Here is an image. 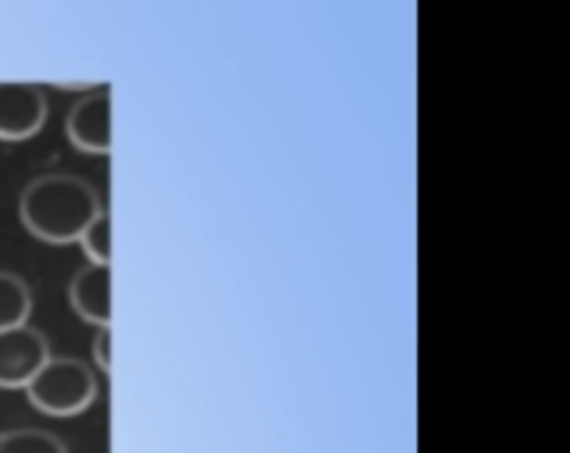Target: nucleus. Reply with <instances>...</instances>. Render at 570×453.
<instances>
[{"label":"nucleus","instance_id":"20e7f679","mask_svg":"<svg viewBox=\"0 0 570 453\" xmlns=\"http://www.w3.org/2000/svg\"><path fill=\"white\" fill-rule=\"evenodd\" d=\"M67 137L83 154H111V89L98 87L81 95L67 115Z\"/></svg>","mask_w":570,"mask_h":453},{"label":"nucleus","instance_id":"7ed1b4c3","mask_svg":"<svg viewBox=\"0 0 570 453\" xmlns=\"http://www.w3.org/2000/svg\"><path fill=\"white\" fill-rule=\"evenodd\" d=\"M48 360L50 345L39 328L26 323L0 332V390H26Z\"/></svg>","mask_w":570,"mask_h":453},{"label":"nucleus","instance_id":"f257e3e1","mask_svg":"<svg viewBox=\"0 0 570 453\" xmlns=\"http://www.w3.org/2000/svg\"><path fill=\"white\" fill-rule=\"evenodd\" d=\"M100 211L95 189L78 176L50 173L28 184L20 195V220L37 239L50 245L78 243Z\"/></svg>","mask_w":570,"mask_h":453},{"label":"nucleus","instance_id":"9d476101","mask_svg":"<svg viewBox=\"0 0 570 453\" xmlns=\"http://www.w3.org/2000/svg\"><path fill=\"white\" fill-rule=\"evenodd\" d=\"M92 354H95V365L109 376L111 373V326L98 328L92 343Z\"/></svg>","mask_w":570,"mask_h":453},{"label":"nucleus","instance_id":"1a4fd4ad","mask_svg":"<svg viewBox=\"0 0 570 453\" xmlns=\"http://www.w3.org/2000/svg\"><path fill=\"white\" fill-rule=\"evenodd\" d=\"M78 243L92 265H111V211L100 209L83 228Z\"/></svg>","mask_w":570,"mask_h":453},{"label":"nucleus","instance_id":"f03ea898","mask_svg":"<svg viewBox=\"0 0 570 453\" xmlns=\"http://www.w3.org/2000/svg\"><path fill=\"white\" fill-rule=\"evenodd\" d=\"M28 401L48 417H76L92 406L98 395L95 373L72 356H50L26 387Z\"/></svg>","mask_w":570,"mask_h":453},{"label":"nucleus","instance_id":"39448f33","mask_svg":"<svg viewBox=\"0 0 570 453\" xmlns=\"http://www.w3.org/2000/svg\"><path fill=\"white\" fill-rule=\"evenodd\" d=\"M48 100L37 83L0 81V139L20 142L45 126Z\"/></svg>","mask_w":570,"mask_h":453},{"label":"nucleus","instance_id":"6e6552de","mask_svg":"<svg viewBox=\"0 0 570 453\" xmlns=\"http://www.w3.org/2000/svg\"><path fill=\"white\" fill-rule=\"evenodd\" d=\"M0 453H67V445L42 429H11L0 434Z\"/></svg>","mask_w":570,"mask_h":453},{"label":"nucleus","instance_id":"423d86ee","mask_svg":"<svg viewBox=\"0 0 570 453\" xmlns=\"http://www.w3.org/2000/svg\"><path fill=\"white\" fill-rule=\"evenodd\" d=\"M70 304L81 321L111 326V265L81 267L70 282Z\"/></svg>","mask_w":570,"mask_h":453},{"label":"nucleus","instance_id":"0eeeda50","mask_svg":"<svg viewBox=\"0 0 570 453\" xmlns=\"http://www.w3.org/2000/svg\"><path fill=\"white\" fill-rule=\"evenodd\" d=\"M31 317V289L14 273L0 270V332L26 326Z\"/></svg>","mask_w":570,"mask_h":453}]
</instances>
